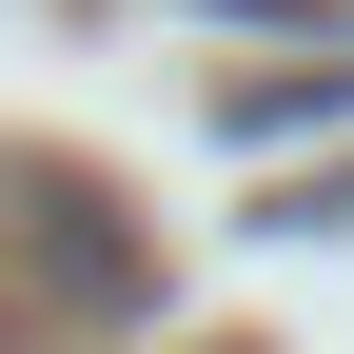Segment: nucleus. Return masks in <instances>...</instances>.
Returning a JSON list of instances; mask_svg holds the SVG:
<instances>
[{"instance_id":"1","label":"nucleus","mask_w":354,"mask_h":354,"mask_svg":"<svg viewBox=\"0 0 354 354\" xmlns=\"http://www.w3.org/2000/svg\"><path fill=\"white\" fill-rule=\"evenodd\" d=\"M0 236H20V256H39V276H59V295H79V315H138V295H158V256H138V236H118V216H99V197H79V177H20V197H0Z\"/></svg>"},{"instance_id":"2","label":"nucleus","mask_w":354,"mask_h":354,"mask_svg":"<svg viewBox=\"0 0 354 354\" xmlns=\"http://www.w3.org/2000/svg\"><path fill=\"white\" fill-rule=\"evenodd\" d=\"M335 99H354V59H315V79H256L236 118H256V138H276V118H335Z\"/></svg>"},{"instance_id":"3","label":"nucleus","mask_w":354,"mask_h":354,"mask_svg":"<svg viewBox=\"0 0 354 354\" xmlns=\"http://www.w3.org/2000/svg\"><path fill=\"white\" fill-rule=\"evenodd\" d=\"M315 216H335V236H354V177H315V197H295V236H315Z\"/></svg>"}]
</instances>
